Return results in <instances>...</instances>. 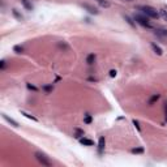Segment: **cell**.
<instances>
[{
  "mask_svg": "<svg viewBox=\"0 0 167 167\" xmlns=\"http://www.w3.org/2000/svg\"><path fill=\"white\" fill-rule=\"evenodd\" d=\"M137 9L141 11L146 17H150V18H153V20H158V18L161 17L159 12H158L155 8L150 7V5H140V7H137Z\"/></svg>",
  "mask_w": 167,
  "mask_h": 167,
  "instance_id": "1",
  "label": "cell"
},
{
  "mask_svg": "<svg viewBox=\"0 0 167 167\" xmlns=\"http://www.w3.org/2000/svg\"><path fill=\"white\" fill-rule=\"evenodd\" d=\"M133 20L136 21V24L141 25L142 27H146V29H153L152 22L149 21V18H147L145 15H140V13H136V15L133 16Z\"/></svg>",
  "mask_w": 167,
  "mask_h": 167,
  "instance_id": "2",
  "label": "cell"
},
{
  "mask_svg": "<svg viewBox=\"0 0 167 167\" xmlns=\"http://www.w3.org/2000/svg\"><path fill=\"white\" fill-rule=\"evenodd\" d=\"M34 157H35V159H37L42 166H46V167H51V166H52V162L48 159V157H47L44 153H42V152H35V153H34Z\"/></svg>",
  "mask_w": 167,
  "mask_h": 167,
  "instance_id": "3",
  "label": "cell"
},
{
  "mask_svg": "<svg viewBox=\"0 0 167 167\" xmlns=\"http://www.w3.org/2000/svg\"><path fill=\"white\" fill-rule=\"evenodd\" d=\"M154 34L157 35L158 38H161L162 41H167V29L157 27V29H154Z\"/></svg>",
  "mask_w": 167,
  "mask_h": 167,
  "instance_id": "4",
  "label": "cell"
},
{
  "mask_svg": "<svg viewBox=\"0 0 167 167\" xmlns=\"http://www.w3.org/2000/svg\"><path fill=\"white\" fill-rule=\"evenodd\" d=\"M82 8L88 11L90 15H98V13H99L98 8H95L94 5H91V4H88V3H84V4H82Z\"/></svg>",
  "mask_w": 167,
  "mask_h": 167,
  "instance_id": "5",
  "label": "cell"
},
{
  "mask_svg": "<svg viewBox=\"0 0 167 167\" xmlns=\"http://www.w3.org/2000/svg\"><path fill=\"white\" fill-rule=\"evenodd\" d=\"M105 146H106L105 137H103V136H101V137H99V140H98V153H99V154H103Z\"/></svg>",
  "mask_w": 167,
  "mask_h": 167,
  "instance_id": "6",
  "label": "cell"
},
{
  "mask_svg": "<svg viewBox=\"0 0 167 167\" xmlns=\"http://www.w3.org/2000/svg\"><path fill=\"white\" fill-rule=\"evenodd\" d=\"M1 116H3V119H4L5 121H8V123H9L11 125H12V127H16V128H17V127H20V125H18V123H17V121H16L15 119L9 118V116H8L7 114H1Z\"/></svg>",
  "mask_w": 167,
  "mask_h": 167,
  "instance_id": "7",
  "label": "cell"
},
{
  "mask_svg": "<svg viewBox=\"0 0 167 167\" xmlns=\"http://www.w3.org/2000/svg\"><path fill=\"white\" fill-rule=\"evenodd\" d=\"M159 98H161V94H153V95L147 99V105H149V106H154L158 101H159Z\"/></svg>",
  "mask_w": 167,
  "mask_h": 167,
  "instance_id": "8",
  "label": "cell"
},
{
  "mask_svg": "<svg viewBox=\"0 0 167 167\" xmlns=\"http://www.w3.org/2000/svg\"><path fill=\"white\" fill-rule=\"evenodd\" d=\"M150 47H152V50L158 55V56H162V55H163V50L161 48L157 43H152V44H150Z\"/></svg>",
  "mask_w": 167,
  "mask_h": 167,
  "instance_id": "9",
  "label": "cell"
},
{
  "mask_svg": "<svg viewBox=\"0 0 167 167\" xmlns=\"http://www.w3.org/2000/svg\"><path fill=\"white\" fill-rule=\"evenodd\" d=\"M73 136H74V138L80 140V138H82L84 136H85V132H84V129H80V128H74V131H73Z\"/></svg>",
  "mask_w": 167,
  "mask_h": 167,
  "instance_id": "10",
  "label": "cell"
},
{
  "mask_svg": "<svg viewBox=\"0 0 167 167\" xmlns=\"http://www.w3.org/2000/svg\"><path fill=\"white\" fill-rule=\"evenodd\" d=\"M80 144L84 146H93L94 145V142L90 140V138H86V137H82V138H80Z\"/></svg>",
  "mask_w": 167,
  "mask_h": 167,
  "instance_id": "11",
  "label": "cell"
},
{
  "mask_svg": "<svg viewBox=\"0 0 167 167\" xmlns=\"http://www.w3.org/2000/svg\"><path fill=\"white\" fill-rule=\"evenodd\" d=\"M12 15H13V17H15L17 21H24V16H22L21 13L16 9V8H13V9H12Z\"/></svg>",
  "mask_w": 167,
  "mask_h": 167,
  "instance_id": "12",
  "label": "cell"
},
{
  "mask_svg": "<svg viewBox=\"0 0 167 167\" xmlns=\"http://www.w3.org/2000/svg\"><path fill=\"white\" fill-rule=\"evenodd\" d=\"M21 4H22V7H24L26 11H29V12H32L33 11V5H32V3H30L29 0H21Z\"/></svg>",
  "mask_w": 167,
  "mask_h": 167,
  "instance_id": "13",
  "label": "cell"
},
{
  "mask_svg": "<svg viewBox=\"0 0 167 167\" xmlns=\"http://www.w3.org/2000/svg\"><path fill=\"white\" fill-rule=\"evenodd\" d=\"M95 59H97L95 54H89L88 56H86V63H88L89 65H93V64L95 63Z\"/></svg>",
  "mask_w": 167,
  "mask_h": 167,
  "instance_id": "14",
  "label": "cell"
},
{
  "mask_svg": "<svg viewBox=\"0 0 167 167\" xmlns=\"http://www.w3.org/2000/svg\"><path fill=\"white\" fill-rule=\"evenodd\" d=\"M124 20L127 21V24H128V25H131L132 27H136V21L133 20V17H129L128 15H124Z\"/></svg>",
  "mask_w": 167,
  "mask_h": 167,
  "instance_id": "15",
  "label": "cell"
},
{
  "mask_svg": "<svg viewBox=\"0 0 167 167\" xmlns=\"http://www.w3.org/2000/svg\"><path fill=\"white\" fill-rule=\"evenodd\" d=\"M97 3H98L102 8H110V5H111L108 0H97Z\"/></svg>",
  "mask_w": 167,
  "mask_h": 167,
  "instance_id": "16",
  "label": "cell"
},
{
  "mask_svg": "<svg viewBox=\"0 0 167 167\" xmlns=\"http://www.w3.org/2000/svg\"><path fill=\"white\" fill-rule=\"evenodd\" d=\"M144 152H145L144 147H133V149H131V153H132V154H142Z\"/></svg>",
  "mask_w": 167,
  "mask_h": 167,
  "instance_id": "17",
  "label": "cell"
},
{
  "mask_svg": "<svg viewBox=\"0 0 167 167\" xmlns=\"http://www.w3.org/2000/svg\"><path fill=\"white\" fill-rule=\"evenodd\" d=\"M91 121H93V118H91L90 114H85V115H84V123H85V124H90Z\"/></svg>",
  "mask_w": 167,
  "mask_h": 167,
  "instance_id": "18",
  "label": "cell"
},
{
  "mask_svg": "<svg viewBox=\"0 0 167 167\" xmlns=\"http://www.w3.org/2000/svg\"><path fill=\"white\" fill-rule=\"evenodd\" d=\"M21 115H24L25 118H27V119H30V120H33V121H38V119L35 118V116H33V115H30V114H27V112H25V111H21Z\"/></svg>",
  "mask_w": 167,
  "mask_h": 167,
  "instance_id": "19",
  "label": "cell"
},
{
  "mask_svg": "<svg viewBox=\"0 0 167 167\" xmlns=\"http://www.w3.org/2000/svg\"><path fill=\"white\" fill-rule=\"evenodd\" d=\"M13 51H15L16 54H22V52H24V47L22 46H15L13 47Z\"/></svg>",
  "mask_w": 167,
  "mask_h": 167,
  "instance_id": "20",
  "label": "cell"
},
{
  "mask_svg": "<svg viewBox=\"0 0 167 167\" xmlns=\"http://www.w3.org/2000/svg\"><path fill=\"white\" fill-rule=\"evenodd\" d=\"M58 47H59V48H63V50H69V48H71V47H69L67 43H64V42H63V43H62V42H59V43H58Z\"/></svg>",
  "mask_w": 167,
  "mask_h": 167,
  "instance_id": "21",
  "label": "cell"
},
{
  "mask_svg": "<svg viewBox=\"0 0 167 167\" xmlns=\"http://www.w3.org/2000/svg\"><path fill=\"white\" fill-rule=\"evenodd\" d=\"M26 88L29 89V90L38 91V88H37V86H34V85H33V84H30V82H27V84H26Z\"/></svg>",
  "mask_w": 167,
  "mask_h": 167,
  "instance_id": "22",
  "label": "cell"
},
{
  "mask_svg": "<svg viewBox=\"0 0 167 167\" xmlns=\"http://www.w3.org/2000/svg\"><path fill=\"white\" fill-rule=\"evenodd\" d=\"M159 15H161V17L165 18V20L167 21V11L166 9H161L159 11Z\"/></svg>",
  "mask_w": 167,
  "mask_h": 167,
  "instance_id": "23",
  "label": "cell"
},
{
  "mask_svg": "<svg viewBox=\"0 0 167 167\" xmlns=\"http://www.w3.org/2000/svg\"><path fill=\"white\" fill-rule=\"evenodd\" d=\"M43 90L46 91V93H50V91L54 90V86L52 85H47V86H43Z\"/></svg>",
  "mask_w": 167,
  "mask_h": 167,
  "instance_id": "24",
  "label": "cell"
},
{
  "mask_svg": "<svg viewBox=\"0 0 167 167\" xmlns=\"http://www.w3.org/2000/svg\"><path fill=\"white\" fill-rule=\"evenodd\" d=\"M132 123H133V125H135L136 128H137V131H138V132H141V127H140V123H138V121L136 120V119H133V120H132Z\"/></svg>",
  "mask_w": 167,
  "mask_h": 167,
  "instance_id": "25",
  "label": "cell"
},
{
  "mask_svg": "<svg viewBox=\"0 0 167 167\" xmlns=\"http://www.w3.org/2000/svg\"><path fill=\"white\" fill-rule=\"evenodd\" d=\"M5 67H7V62H5V60H1V62H0V69H5Z\"/></svg>",
  "mask_w": 167,
  "mask_h": 167,
  "instance_id": "26",
  "label": "cell"
},
{
  "mask_svg": "<svg viewBox=\"0 0 167 167\" xmlns=\"http://www.w3.org/2000/svg\"><path fill=\"white\" fill-rule=\"evenodd\" d=\"M116 73H118V72H116L115 69H111V71H110V77H115Z\"/></svg>",
  "mask_w": 167,
  "mask_h": 167,
  "instance_id": "27",
  "label": "cell"
},
{
  "mask_svg": "<svg viewBox=\"0 0 167 167\" xmlns=\"http://www.w3.org/2000/svg\"><path fill=\"white\" fill-rule=\"evenodd\" d=\"M163 108H165V118H166V121H167V102H165V106H163Z\"/></svg>",
  "mask_w": 167,
  "mask_h": 167,
  "instance_id": "28",
  "label": "cell"
},
{
  "mask_svg": "<svg viewBox=\"0 0 167 167\" xmlns=\"http://www.w3.org/2000/svg\"><path fill=\"white\" fill-rule=\"evenodd\" d=\"M123 1H133V0H123Z\"/></svg>",
  "mask_w": 167,
  "mask_h": 167,
  "instance_id": "29",
  "label": "cell"
},
{
  "mask_svg": "<svg viewBox=\"0 0 167 167\" xmlns=\"http://www.w3.org/2000/svg\"><path fill=\"white\" fill-rule=\"evenodd\" d=\"M165 9H166V11H167V4H166V7H165Z\"/></svg>",
  "mask_w": 167,
  "mask_h": 167,
  "instance_id": "30",
  "label": "cell"
}]
</instances>
